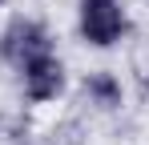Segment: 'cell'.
Returning <instances> with one entry per match:
<instances>
[{
	"label": "cell",
	"mask_w": 149,
	"mask_h": 145,
	"mask_svg": "<svg viewBox=\"0 0 149 145\" xmlns=\"http://www.w3.org/2000/svg\"><path fill=\"white\" fill-rule=\"evenodd\" d=\"M0 61L8 65L24 101H32V105H52L69 85V72H65L61 52H56V40H52L49 24L36 20V16L20 12L0 28Z\"/></svg>",
	"instance_id": "6da1fadb"
},
{
	"label": "cell",
	"mask_w": 149,
	"mask_h": 145,
	"mask_svg": "<svg viewBox=\"0 0 149 145\" xmlns=\"http://www.w3.org/2000/svg\"><path fill=\"white\" fill-rule=\"evenodd\" d=\"M129 8L125 0H77V36L97 52L117 48L129 36Z\"/></svg>",
	"instance_id": "7a4b0ae2"
},
{
	"label": "cell",
	"mask_w": 149,
	"mask_h": 145,
	"mask_svg": "<svg viewBox=\"0 0 149 145\" xmlns=\"http://www.w3.org/2000/svg\"><path fill=\"white\" fill-rule=\"evenodd\" d=\"M81 93H85V101H89L93 109L113 113V109H121V101H125V85H121L117 72L97 69V72H89V77L81 81Z\"/></svg>",
	"instance_id": "3957f363"
},
{
	"label": "cell",
	"mask_w": 149,
	"mask_h": 145,
	"mask_svg": "<svg viewBox=\"0 0 149 145\" xmlns=\"http://www.w3.org/2000/svg\"><path fill=\"white\" fill-rule=\"evenodd\" d=\"M0 4H4V0H0Z\"/></svg>",
	"instance_id": "277c9868"
}]
</instances>
